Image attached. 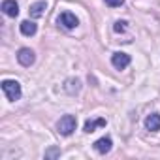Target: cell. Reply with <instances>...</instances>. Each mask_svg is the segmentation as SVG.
<instances>
[{
    "mask_svg": "<svg viewBox=\"0 0 160 160\" xmlns=\"http://www.w3.org/2000/svg\"><path fill=\"white\" fill-rule=\"evenodd\" d=\"M111 145H113L111 138H100V139H96V141H94V149H96L100 154L109 152V151H111Z\"/></svg>",
    "mask_w": 160,
    "mask_h": 160,
    "instance_id": "obj_7",
    "label": "cell"
},
{
    "mask_svg": "<svg viewBox=\"0 0 160 160\" xmlns=\"http://www.w3.org/2000/svg\"><path fill=\"white\" fill-rule=\"evenodd\" d=\"M64 91L68 92V94H77L79 91H81V81L75 77H70V79H66V85H64Z\"/></svg>",
    "mask_w": 160,
    "mask_h": 160,
    "instance_id": "obj_9",
    "label": "cell"
},
{
    "mask_svg": "<svg viewBox=\"0 0 160 160\" xmlns=\"http://www.w3.org/2000/svg\"><path fill=\"white\" fill-rule=\"evenodd\" d=\"M75 126H77V119H75L73 115H64V117H60V121L57 122V130H58L60 136H70V134H73Z\"/></svg>",
    "mask_w": 160,
    "mask_h": 160,
    "instance_id": "obj_2",
    "label": "cell"
},
{
    "mask_svg": "<svg viewBox=\"0 0 160 160\" xmlns=\"http://www.w3.org/2000/svg\"><path fill=\"white\" fill-rule=\"evenodd\" d=\"M130 60H132V58H130V55H126V53H121V51L111 55V64H113L117 70H124V68L130 64Z\"/></svg>",
    "mask_w": 160,
    "mask_h": 160,
    "instance_id": "obj_5",
    "label": "cell"
},
{
    "mask_svg": "<svg viewBox=\"0 0 160 160\" xmlns=\"http://www.w3.org/2000/svg\"><path fill=\"white\" fill-rule=\"evenodd\" d=\"M104 2L109 6V8H121L124 4V0H104Z\"/></svg>",
    "mask_w": 160,
    "mask_h": 160,
    "instance_id": "obj_15",
    "label": "cell"
},
{
    "mask_svg": "<svg viewBox=\"0 0 160 160\" xmlns=\"http://www.w3.org/2000/svg\"><path fill=\"white\" fill-rule=\"evenodd\" d=\"M145 128L151 130V132H158V130H160V115H158V113L147 115V119H145Z\"/></svg>",
    "mask_w": 160,
    "mask_h": 160,
    "instance_id": "obj_8",
    "label": "cell"
},
{
    "mask_svg": "<svg viewBox=\"0 0 160 160\" xmlns=\"http://www.w3.org/2000/svg\"><path fill=\"white\" fill-rule=\"evenodd\" d=\"M106 124H108L106 119H96V121H91V119H89V121L85 122V128H83V130H85L87 134H91V132H94V128H98V126H106Z\"/></svg>",
    "mask_w": 160,
    "mask_h": 160,
    "instance_id": "obj_12",
    "label": "cell"
},
{
    "mask_svg": "<svg viewBox=\"0 0 160 160\" xmlns=\"http://www.w3.org/2000/svg\"><path fill=\"white\" fill-rule=\"evenodd\" d=\"M17 60H19V64L21 66H32L34 64V60H36V55H34V51L32 49H28V47H23V49H19V53H17Z\"/></svg>",
    "mask_w": 160,
    "mask_h": 160,
    "instance_id": "obj_3",
    "label": "cell"
},
{
    "mask_svg": "<svg viewBox=\"0 0 160 160\" xmlns=\"http://www.w3.org/2000/svg\"><path fill=\"white\" fill-rule=\"evenodd\" d=\"M126 21H115V25H113V30L115 32H124L126 30Z\"/></svg>",
    "mask_w": 160,
    "mask_h": 160,
    "instance_id": "obj_14",
    "label": "cell"
},
{
    "mask_svg": "<svg viewBox=\"0 0 160 160\" xmlns=\"http://www.w3.org/2000/svg\"><path fill=\"white\" fill-rule=\"evenodd\" d=\"M47 10V4H45V0H40V2H34L32 6H30V17H34V19H38V17H42L43 15V12Z\"/></svg>",
    "mask_w": 160,
    "mask_h": 160,
    "instance_id": "obj_10",
    "label": "cell"
},
{
    "mask_svg": "<svg viewBox=\"0 0 160 160\" xmlns=\"http://www.w3.org/2000/svg\"><path fill=\"white\" fill-rule=\"evenodd\" d=\"M19 28H21V34H23V36H34L36 30H38V27H36L34 21H23V23L19 25Z\"/></svg>",
    "mask_w": 160,
    "mask_h": 160,
    "instance_id": "obj_11",
    "label": "cell"
},
{
    "mask_svg": "<svg viewBox=\"0 0 160 160\" xmlns=\"http://www.w3.org/2000/svg\"><path fill=\"white\" fill-rule=\"evenodd\" d=\"M2 91L6 94V98L10 102H15L21 98V85L19 81H15V79H4L2 81Z\"/></svg>",
    "mask_w": 160,
    "mask_h": 160,
    "instance_id": "obj_1",
    "label": "cell"
},
{
    "mask_svg": "<svg viewBox=\"0 0 160 160\" xmlns=\"http://www.w3.org/2000/svg\"><path fill=\"white\" fill-rule=\"evenodd\" d=\"M2 12L8 17H17L19 15V4L15 2V0H4L2 2Z\"/></svg>",
    "mask_w": 160,
    "mask_h": 160,
    "instance_id": "obj_6",
    "label": "cell"
},
{
    "mask_svg": "<svg viewBox=\"0 0 160 160\" xmlns=\"http://www.w3.org/2000/svg\"><path fill=\"white\" fill-rule=\"evenodd\" d=\"M58 156H60V149H58V147H51V149L45 151V158H49V160L58 158Z\"/></svg>",
    "mask_w": 160,
    "mask_h": 160,
    "instance_id": "obj_13",
    "label": "cell"
},
{
    "mask_svg": "<svg viewBox=\"0 0 160 160\" xmlns=\"http://www.w3.org/2000/svg\"><path fill=\"white\" fill-rule=\"evenodd\" d=\"M58 25H62L64 28H75L79 25V19L75 17V13L72 12H62L58 15Z\"/></svg>",
    "mask_w": 160,
    "mask_h": 160,
    "instance_id": "obj_4",
    "label": "cell"
}]
</instances>
